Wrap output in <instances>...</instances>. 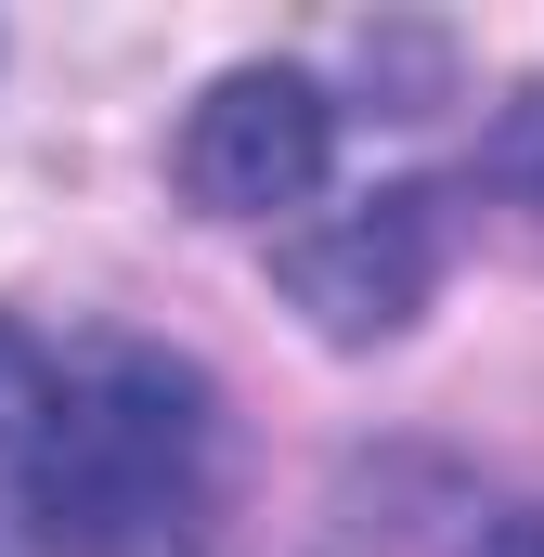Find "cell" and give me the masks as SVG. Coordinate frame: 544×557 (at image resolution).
<instances>
[{
	"label": "cell",
	"instance_id": "obj_1",
	"mask_svg": "<svg viewBox=\"0 0 544 557\" xmlns=\"http://www.w3.org/2000/svg\"><path fill=\"white\" fill-rule=\"evenodd\" d=\"M221 389L169 337H39L0 311V532L26 557H208Z\"/></svg>",
	"mask_w": 544,
	"mask_h": 557
},
{
	"label": "cell",
	"instance_id": "obj_2",
	"mask_svg": "<svg viewBox=\"0 0 544 557\" xmlns=\"http://www.w3.org/2000/svg\"><path fill=\"white\" fill-rule=\"evenodd\" d=\"M441 260H454V195L441 182H376L298 234H272V285L285 311L324 337V350H376L403 337L415 311L441 298Z\"/></svg>",
	"mask_w": 544,
	"mask_h": 557
},
{
	"label": "cell",
	"instance_id": "obj_3",
	"mask_svg": "<svg viewBox=\"0 0 544 557\" xmlns=\"http://www.w3.org/2000/svg\"><path fill=\"white\" fill-rule=\"evenodd\" d=\"M324 169H337V91L311 65H221L169 143V182L208 221H285L324 195Z\"/></svg>",
	"mask_w": 544,
	"mask_h": 557
},
{
	"label": "cell",
	"instance_id": "obj_4",
	"mask_svg": "<svg viewBox=\"0 0 544 557\" xmlns=\"http://www.w3.org/2000/svg\"><path fill=\"white\" fill-rule=\"evenodd\" d=\"M480 182H493V195H506V208L544 234V78L493 104V131H480Z\"/></svg>",
	"mask_w": 544,
	"mask_h": 557
},
{
	"label": "cell",
	"instance_id": "obj_5",
	"mask_svg": "<svg viewBox=\"0 0 544 557\" xmlns=\"http://www.w3.org/2000/svg\"><path fill=\"white\" fill-rule=\"evenodd\" d=\"M480 557H544V506H506V519L480 532Z\"/></svg>",
	"mask_w": 544,
	"mask_h": 557
},
{
	"label": "cell",
	"instance_id": "obj_6",
	"mask_svg": "<svg viewBox=\"0 0 544 557\" xmlns=\"http://www.w3.org/2000/svg\"><path fill=\"white\" fill-rule=\"evenodd\" d=\"M0 557H26V545H13V532H0Z\"/></svg>",
	"mask_w": 544,
	"mask_h": 557
}]
</instances>
